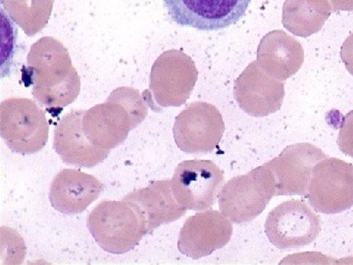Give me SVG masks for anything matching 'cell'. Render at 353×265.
<instances>
[{"instance_id": "6da1fadb", "label": "cell", "mask_w": 353, "mask_h": 265, "mask_svg": "<svg viewBox=\"0 0 353 265\" xmlns=\"http://www.w3.org/2000/svg\"><path fill=\"white\" fill-rule=\"evenodd\" d=\"M27 60L32 95L41 106L65 108L76 101L81 79L63 43L44 37L32 44Z\"/></svg>"}, {"instance_id": "7a4b0ae2", "label": "cell", "mask_w": 353, "mask_h": 265, "mask_svg": "<svg viewBox=\"0 0 353 265\" xmlns=\"http://www.w3.org/2000/svg\"><path fill=\"white\" fill-rule=\"evenodd\" d=\"M87 226L102 250L113 255L131 252L148 235L141 210L125 199L101 202L88 215Z\"/></svg>"}, {"instance_id": "3957f363", "label": "cell", "mask_w": 353, "mask_h": 265, "mask_svg": "<svg viewBox=\"0 0 353 265\" xmlns=\"http://www.w3.org/2000/svg\"><path fill=\"white\" fill-rule=\"evenodd\" d=\"M274 196L275 177L265 164L228 181L218 197L221 213L232 222L241 224L261 215Z\"/></svg>"}, {"instance_id": "277c9868", "label": "cell", "mask_w": 353, "mask_h": 265, "mask_svg": "<svg viewBox=\"0 0 353 265\" xmlns=\"http://www.w3.org/2000/svg\"><path fill=\"white\" fill-rule=\"evenodd\" d=\"M199 71L194 60L182 50L165 51L155 60L150 72V90L143 99L152 108H179L190 99Z\"/></svg>"}, {"instance_id": "5b68a950", "label": "cell", "mask_w": 353, "mask_h": 265, "mask_svg": "<svg viewBox=\"0 0 353 265\" xmlns=\"http://www.w3.org/2000/svg\"><path fill=\"white\" fill-rule=\"evenodd\" d=\"M0 134L12 152L32 155L48 143L50 124L36 102L11 97L0 104Z\"/></svg>"}, {"instance_id": "8992f818", "label": "cell", "mask_w": 353, "mask_h": 265, "mask_svg": "<svg viewBox=\"0 0 353 265\" xmlns=\"http://www.w3.org/2000/svg\"><path fill=\"white\" fill-rule=\"evenodd\" d=\"M317 213L334 215L353 206V165L339 158H324L313 168L307 196Z\"/></svg>"}, {"instance_id": "52a82bcc", "label": "cell", "mask_w": 353, "mask_h": 265, "mask_svg": "<svg viewBox=\"0 0 353 265\" xmlns=\"http://www.w3.org/2000/svg\"><path fill=\"white\" fill-rule=\"evenodd\" d=\"M321 231L320 216L305 202L290 199L269 213L265 233L272 245L281 250L310 245Z\"/></svg>"}, {"instance_id": "ba28073f", "label": "cell", "mask_w": 353, "mask_h": 265, "mask_svg": "<svg viewBox=\"0 0 353 265\" xmlns=\"http://www.w3.org/2000/svg\"><path fill=\"white\" fill-rule=\"evenodd\" d=\"M224 181V172L211 160H185L176 167L172 190L183 208L204 210L214 206Z\"/></svg>"}, {"instance_id": "9c48e42d", "label": "cell", "mask_w": 353, "mask_h": 265, "mask_svg": "<svg viewBox=\"0 0 353 265\" xmlns=\"http://www.w3.org/2000/svg\"><path fill=\"white\" fill-rule=\"evenodd\" d=\"M225 132L222 114L208 102H192L176 116L173 134L176 146L187 153L213 152Z\"/></svg>"}, {"instance_id": "30bf717a", "label": "cell", "mask_w": 353, "mask_h": 265, "mask_svg": "<svg viewBox=\"0 0 353 265\" xmlns=\"http://www.w3.org/2000/svg\"><path fill=\"white\" fill-rule=\"evenodd\" d=\"M252 0H163L171 19L199 31L215 32L236 24Z\"/></svg>"}, {"instance_id": "8fae6325", "label": "cell", "mask_w": 353, "mask_h": 265, "mask_svg": "<svg viewBox=\"0 0 353 265\" xmlns=\"http://www.w3.org/2000/svg\"><path fill=\"white\" fill-rule=\"evenodd\" d=\"M328 157L319 148L309 143L294 144L285 148L267 166L276 180V196H307L313 168Z\"/></svg>"}, {"instance_id": "7c38bea8", "label": "cell", "mask_w": 353, "mask_h": 265, "mask_svg": "<svg viewBox=\"0 0 353 265\" xmlns=\"http://www.w3.org/2000/svg\"><path fill=\"white\" fill-rule=\"evenodd\" d=\"M233 224L217 210H206L190 216L183 223L178 240L181 253L192 259L208 257L229 243Z\"/></svg>"}, {"instance_id": "4fadbf2b", "label": "cell", "mask_w": 353, "mask_h": 265, "mask_svg": "<svg viewBox=\"0 0 353 265\" xmlns=\"http://www.w3.org/2000/svg\"><path fill=\"white\" fill-rule=\"evenodd\" d=\"M234 95L246 114L265 117L282 108L285 86L282 81L265 73L257 61H253L234 82Z\"/></svg>"}, {"instance_id": "5bb4252c", "label": "cell", "mask_w": 353, "mask_h": 265, "mask_svg": "<svg viewBox=\"0 0 353 265\" xmlns=\"http://www.w3.org/2000/svg\"><path fill=\"white\" fill-rule=\"evenodd\" d=\"M82 125L92 145L108 150L124 143L130 132L138 127L129 110L111 95L104 104L85 111Z\"/></svg>"}, {"instance_id": "9a60e30c", "label": "cell", "mask_w": 353, "mask_h": 265, "mask_svg": "<svg viewBox=\"0 0 353 265\" xmlns=\"http://www.w3.org/2000/svg\"><path fill=\"white\" fill-rule=\"evenodd\" d=\"M85 111L74 110L58 122L53 148L64 164L94 168L108 157L110 150L92 145L83 131Z\"/></svg>"}, {"instance_id": "2e32d148", "label": "cell", "mask_w": 353, "mask_h": 265, "mask_svg": "<svg viewBox=\"0 0 353 265\" xmlns=\"http://www.w3.org/2000/svg\"><path fill=\"white\" fill-rule=\"evenodd\" d=\"M103 190L104 185L97 177L76 169H63L51 183L50 202L59 213L79 215L97 201Z\"/></svg>"}, {"instance_id": "e0dca14e", "label": "cell", "mask_w": 353, "mask_h": 265, "mask_svg": "<svg viewBox=\"0 0 353 265\" xmlns=\"http://www.w3.org/2000/svg\"><path fill=\"white\" fill-rule=\"evenodd\" d=\"M256 61L260 68L272 78L285 81L303 66L304 50L296 39L276 30L265 35L260 41Z\"/></svg>"}, {"instance_id": "ac0fdd59", "label": "cell", "mask_w": 353, "mask_h": 265, "mask_svg": "<svg viewBox=\"0 0 353 265\" xmlns=\"http://www.w3.org/2000/svg\"><path fill=\"white\" fill-rule=\"evenodd\" d=\"M125 201L134 202L145 218L148 234L163 224L175 222L187 213L174 196L171 180L155 181L148 187L132 190Z\"/></svg>"}, {"instance_id": "d6986e66", "label": "cell", "mask_w": 353, "mask_h": 265, "mask_svg": "<svg viewBox=\"0 0 353 265\" xmlns=\"http://www.w3.org/2000/svg\"><path fill=\"white\" fill-rule=\"evenodd\" d=\"M331 12L329 0H285L282 22L294 36L307 38L322 29Z\"/></svg>"}, {"instance_id": "ffe728a7", "label": "cell", "mask_w": 353, "mask_h": 265, "mask_svg": "<svg viewBox=\"0 0 353 265\" xmlns=\"http://www.w3.org/2000/svg\"><path fill=\"white\" fill-rule=\"evenodd\" d=\"M54 0H1V6L28 37L43 31L52 12Z\"/></svg>"}, {"instance_id": "44dd1931", "label": "cell", "mask_w": 353, "mask_h": 265, "mask_svg": "<svg viewBox=\"0 0 353 265\" xmlns=\"http://www.w3.org/2000/svg\"><path fill=\"white\" fill-rule=\"evenodd\" d=\"M338 145L341 153L353 158V110L341 120Z\"/></svg>"}, {"instance_id": "7402d4cb", "label": "cell", "mask_w": 353, "mask_h": 265, "mask_svg": "<svg viewBox=\"0 0 353 265\" xmlns=\"http://www.w3.org/2000/svg\"><path fill=\"white\" fill-rule=\"evenodd\" d=\"M341 58L345 68L353 76V32L347 37L341 48Z\"/></svg>"}, {"instance_id": "603a6c76", "label": "cell", "mask_w": 353, "mask_h": 265, "mask_svg": "<svg viewBox=\"0 0 353 265\" xmlns=\"http://www.w3.org/2000/svg\"><path fill=\"white\" fill-rule=\"evenodd\" d=\"M332 12L336 11H353V0H329Z\"/></svg>"}]
</instances>
